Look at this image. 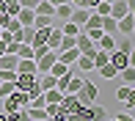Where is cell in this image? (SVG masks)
I'll return each instance as SVG.
<instances>
[{
  "mask_svg": "<svg viewBox=\"0 0 135 121\" xmlns=\"http://www.w3.org/2000/svg\"><path fill=\"white\" fill-rule=\"evenodd\" d=\"M0 121H6V113H0Z\"/></svg>",
  "mask_w": 135,
  "mask_h": 121,
  "instance_id": "41",
  "label": "cell"
},
{
  "mask_svg": "<svg viewBox=\"0 0 135 121\" xmlns=\"http://www.w3.org/2000/svg\"><path fill=\"white\" fill-rule=\"evenodd\" d=\"M85 116H88V121H108V113H105V107L102 105H91V107H85Z\"/></svg>",
  "mask_w": 135,
  "mask_h": 121,
  "instance_id": "9",
  "label": "cell"
},
{
  "mask_svg": "<svg viewBox=\"0 0 135 121\" xmlns=\"http://www.w3.org/2000/svg\"><path fill=\"white\" fill-rule=\"evenodd\" d=\"M39 0H20V8H36Z\"/></svg>",
  "mask_w": 135,
  "mask_h": 121,
  "instance_id": "36",
  "label": "cell"
},
{
  "mask_svg": "<svg viewBox=\"0 0 135 121\" xmlns=\"http://www.w3.org/2000/svg\"><path fill=\"white\" fill-rule=\"evenodd\" d=\"M108 63L113 66L116 72H121V69H127V66H132V58L124 55V52H119V50H113V52H108Z\"/></svg>",
  "mask_w": 135,
  "mask_h": 121,
  "instance_id": "5",
  "label": "cell"
},
{
  "mask_svg": "<svg viewBox=\"0 0 135 121\" xmlns=\"http://www.w3.org/2000/svg\"><path fill=\"white\" fill-rule=\"evenodd\" d=\"M75 47V36H61V44H58V52L61 50H72Z\"/></svg>",
  "mask_w": 135,
  "mask_h": 121,
  "instance_id": "32",
  "label": "cell"
},
{
  "mask_svg": "<svg viewBox=\"0 0 135 121\" xmlns=\"http://www.w3.org/2000/svg\"><path fill=\"white\" fill-rule=\"evenodd\" d=\"M61 99H64V94H61L58 88L44 91V105H61Z\"/></svg>",
  "mask_w": 135,
  "mask_h": 121,
  "instance_id": "20",
  "label": "cell"
},
{
  "mask_svg": "<svg viewBox=\"0 0 135 121\" xmlns=\"http://www.w3.org/2000/svg\"><path fill=\"white\" fill-rule=\"evenodd\" d=\"M0 6L8 17H17V11H20V0H0Z\"/></svg>",
  "mask_w": 135,
  "mask_h": 121,
  "instance_id": "23",
  "label": "cell"
},
{
  "mask_svg": "<svg viewBox=\"0 0 135 121\" xmlns=\"http://www.w3.org/2000/svg\"><path fill=\"white\" fill-rule=\"evenodd\" d=\"M105 63H108V52L97 50V52H94V69H99V66H105Z\"/></svg>",
  "mask_w": 135,
  "mask_h": 121,
  "instance_id": "31",
  "label": "cell"
},
{
  "mask_svg": "<svg viewBox=\"0 0 135 121\" xmlns=\"http://www.w3.org/2000/svg\"><path fill=\"white\" fill-rule=\"evenodd\" d=\"M50 6H64V3H69V0H47Z\"/></svg>",
  "mask_w": 135,
  "mask_h": 121,
  "instance_id": "40",
  "label": "cell"
},
{
  "mask_svg": "<svg viewBox=\"0 0 135 121\" xmlns=\"http://www.w3.org/2000/svg\"><path fill=\"white\" fill-rule=\"evenodd\" d=\"M61 36H64V33H61V28H50V36H47V41H44V44H47V50H58Z\"/></svg>",
  "mask_w": 135,
  "mask_h": 121,
  "instance_id": "16",
  "label": "cell"
},
{
  "mask_svg": "<svg viewBox=\"0 0 135 121\" xmlns=\"http://www.w3.org/2000/svg\"><path fill=\"white\" fill-rule=\"evenodd\" d=\"M132 30H135V14L127 11L121 19H116V36H132Z\"/></svg>",
  "mask_w": 135,
  "mask_h": 121,
  "instance_id": "3",
  "label": "cell"
},
{
  "mask_svg": "<svg viewBox=\"0 0 135 121\" xmlns=\"http://www.w3.org/2000/svg\"><path fill=\"white\" fill-rule=\"evenodd\" d=\"M69 72H72V66H66V63H61V60H55V63H52V69H50V74L55 77V80H58V77L69 74Z\"/></svg>",
  "mask_w": 135,
  "mask_h": 121,
  "instance_id": "19",
  "label": "cell"
},
{
  "mask_svg": "<svg viewBox=\"0 0 135 121\" xmlns=\"http://www.w3.org/2000/svg\"><path fill=\"white\" fill-rule=\"evenodd\" d=\"M14 55H17V58H30V60H33V47H30V44H22V41H20Z\"/></svg>",
  "mask_w": 135,
  "mask_h": 121,
  "instance_id": "25",
  "label": "cell"
},
{
  "mask_svg": "<svg viewBox=\"0 0 135 121\" xmlns=\"http://www.w3.org/2000/svg\"><path fill=\"white\" fill-rule=\"evenodd\" d=\"M33 11H36L39 17H52V14H55V6H50L47 0H39V6H36Z\"/></svg>",
  "mask_w": 135,
  "mask_h": 121,
  "instance_id": "21",
  "label": "cell"
},
{
  "mask_svg": "<svg viewBox=\"0 0 135 121\" xmlns=\"http://www.w3.org/2000/svg\"><path fill=\"white\" fill-rule=\"evenodd\" d=\"M75 63L80 66L83 72H91V69H94V58H91V55H80V58L75 60Z\"/></svg>",
  "mask_w": 135,
  "mask_h": 121,
  "instance_id": "27",
  "label": "cell"
},
{
  "mask_svg": "<svg viewBox=\"0 0 135 121\" xmlns=\"http://www.w3.org/2000/svg\"><path fill=\"white\" fill-rule=\"evenodd\" d=\"M77 110H80V102H77V96H75V94H64V99H61V113L69 118V116H75Z\"/></svg>",
  "mask_w": 135,
  "mask_h": 121,
  "instance_id": "6",
  "label": "cell"
},
{
  "mask_svg": "<svg viewBox=\"0 0 135 121\" xmlns=\"http://www.w3.org/2000/svg\"><path fill=\"white\" fill-rule=\"evenodd\" d=\"M17 44H20V41H8V44H6V52H11V55H14V52H17Z\"/></svg>",
  "mask_w": 135,
  "mask_h": 121,
  "instance_id": "38",
  "label": "cell"
},
{
  "mask_svg": "<svg viewBox=\"0 0 135 121\" xmlns=\"http://www.w3.org/2000/svg\"><path fill=\"white\" fill-rule=\"evenodd\" d=\"M39 80V74H17V80H14V88L17 91H28L33 83Z\"/></svg>",
  "mask_w": 135,
  "mask_h": 121,
  "instance_id": "10",
  "label": "cell"
},
{
  "mask_svg": "<svg viewBox=\"0 0 135 121\" xmlns=\"http://www.w3.org/2000/svg\"><path fill=\"white\" fill-rule=\"evenodd\" d=\"M25 113H28V118H30V121H47V118H50L44 107H33V105H28V107H25Z\"/></svg>",
  "mask_w": 135,
  "mask_h": 121,
  "instance_id": "15",
  "label": "cell"
},
{
  "mask_svg": "<svg viewBox=\"0 0 135 121\" xmlns=\"http://www.w3.org/2000/svg\"><path fill=\"white\" fill-rule=\"evenodd\" d=\"M94 14H99V17H108V14H110V3H102V0H99V6L94 8Z\"/></svg>",
  "mask_w": 135,
  "mask_h": 121,
  "instance_id": "34",
  "label": "cell"
},
{
  "mask_svg": "<svg viewBox=\"0 0 135 121\" xmlns=\"http://www.w3.org/2000/svg\"><path fill=\"white\" fill-rule=\"evenodd\" d=\"M58 60V50H50V52H44L39 60H36V74H50V69H52V63Z\"/></svg>",
  "mask_w": 135,
  "mask_h": 121,
  "instance_id": "4",
  "label": "cell"
},
{
  "mask_svg": "<svg viewBox=\"0 0 135 121\" xmlns=\"http://www.w3.org/2000/svg\"><path fill=\"white\" fill-rule=\"evenodd\" d=\"M61 33H64V36H77L80 28H77L75 22H64V25H61Z\"/></svg>",
  "mask_w": 135,
  "mask_h": 121,
  "instance_id": "30",
  "label": "cell"
},
{
  "mask_svg": "<svg viewBox=\"0 0 135 121\" xmlns=\"http://www.w3.org/2000/svg\"><path fill=\"white\" fill-rule=\"evenodd\" d=\"M102 33L105 36H116V19L113 17H102Z\"/></svg>",
  "mask_w": 135,
  "mask_h": 121,
  "instance_id": "24",
  "label": "cell"
},
{
  "mask_svg": "<svg viewBox=\"0 0 135 121\" xmlns=\"http://www.w3.org/2000/svg\"><path fill=\"white\" fill-rule=\"evenodd\" d=\"M17 74H36V60L20 58V60H17Z\"/></svg>",
  "mask_w": 135,
  "mask_h": 121,
  "instance_id": "11",
  "label": "cell"
},
{
  "mask_svg": "<svg viewBox=\"0 0 135 121\" xmlns=\"http://www.w3.org/2000/svg\"><path fill=\"white\" fill-rule=\"evenodd\" d=\"M17 55H11V52H3L0 55V69H6V72H17Z\"/></svg>",
  "mask_w": 135,
  "mask_h": 121,
  "instance_id": "14",
  "label": "cell"
},
{
  "mask_svg": "<svg viewBox=\"0 0 135 121\" xmlns=\"http://www.w3.org/2000/svg\"><path fill=\"white\" fill-rule=\"evenodd\" d=\"M11 91H14V83H0V99H6Z\"/></svg>",
  "mask_w": 135,
  "mask_h": 121,
  "instance_id": "35",
  "label": "cell"
},
{
  "mask_svg": "<svg viewBox=\"0 0 135 121\" xmlns=\"http://www.w3.org/2000/svg\"><path fill=\"white\" fill-rule=\"evenodd\" d=\"M33 28H52V17H33Z\"/></svg>",
  "mask_w": 135,
  "mask_h": 121,
  "instance_id": "29",
  "label": "cell"
},
{
  "mask_svg": "<svg viewBox=\"0 0 135 121\" xmlns=\"http://www.w3.org/2000/svg\"><path fill=\"white\" fill-rule=\"evenodd\" d=\"M17 80V72H6V69H0V83H14Z\"/></svg>",
  "mask_w": 135,
  "mask_h": 121,
  "instance_id": "33",
  "label": "cell"
},
{
  "mask_svg": "<svg viewBox=\"0 0 135 121\" xmlns=\"http://www.w3.org/2000/svg\"><path fill=\"white\" fill-rule=\"evenodd\" d=\"M28 102H30V96L25 94V91H17L14 88L3 99V113H17V110H22V107H28Z\"/></svg>",
  "mask_w": 135,
  "mask_h": 121,
  "instance_id": "1",
  "label": "cell"
},
{
  "mask_svg": "<svg viewBox=\"0 0 135 121\" xmlns=\"http://www.w3.org/2000/svg\"><path fill=\"white\" fill-rule=\"evenodd\" d=\"M55 83H58V80H55L52 74H39V88H41V94H44V91H52Z\"/></svg>",
  "mask_w": 135,
  "mask_h": 121,
  "instance_id": "18",
  "label": "cell"
},
{
  "mask_svg": "<svg viewBox=\"0 0 135 121\" xmlns=\"http://www.w3.org/2000/svg\"><path fill=\"white\" fill-rule=\"evenodd\" d=\"M77 102H80V107H91L97 102V96H99V88H97V83H91V80H83V85L80 91H77Z\"/></svg>",
  "mask_w": 135,
  "mask_h": 121,
  "instance_id": "2",
  "label": "cell"
},
{
  "mask_svg": "<svg viewBox=\"0 0 135 121\" xmlns=\"http://www.w3.org/2000/svg\"><path fill=\"white\" fill-rule=\"evenodd\" d=\"M33 36H36V28H33V25H28V28H22L20 41H22V44H33Z\"/></svg>",
  "mask_w": 135,
  "mask_h": 121,
  "instance_id": "26",
  "label": "cell"
},
{
  "mask_svg": "<svg viewBox=\"0 0 135 121\" xmlns=\"http://www.w3.org/2000/svg\"><path fill=\"white\" fill-rule=\"evenodd\" d=\"M88 17H91V11H88V8H83V6H77V8H72L69 22H75V25L83 30V25H85V19H88Z\"/></svg>",
  "mask_w": 135,
  "mask_h": 121,
  "instance_id": "7",
  "label": "cell"
},
{
  "mask_svg": "<svg viewBox=\"0 0 135 121\" xmlns=\"http://www.w3.org/2000/svg\"><path fill=\"white\" fill-rule=\"evenodd\" d=\"M97 6H99V0H85V8H88V11H94Z\"/></svg>",
  "mask_w": 135,
  "mask_h": 121,
  "instance_id": "39",
  "label": "cell"
},
{
  "mask_svg": "<svg viewBox=\"0 0 135 121\" xmlns=\"http://www.w3.org/2000/svg\"><path fill=\"white\" fill-rule=\"evenodd\" d=\"M97 72H99V74L105 77V80H116V74H119V72H116V69H113V66H110V63L99 66V69H97Z\"/></svg>",
  "mask_w": 135,
  "mask_h": 121,
  "instance_id": "28",
  "label": "cell"
},
{
  "mask_svg": "<svg viewBox=\"0 0 135 121\" xmlns=\"http://www.w3.org/2000/svg\"><path fill=\"white\" fill-rule=\"evenodd\" d=\"M132 47H135L132 36H116V50H119V52H124V55L132 58Z\"/></svg>",
  "mask_w": 135,
  "mask_h": 121,
  "instance_id": "8",
  "label": "cell"
},
{
  "mask_svg": "<svg viewBox=\"0 0 135 121\" xmlns=\"http://www.w3.org/2000/svg\"><path fill=\"white\" fill-rule=\"evenodd\" d=\"M77 58H80L77 47H72V50H61V52H58V60H61V63H66V66H72Z\"/></svg>",
  "mask_w": 135,
  "mask_h": 121,
  "instance_id": "13",
  "label": "cell"
},
{
  "mask_svg": "<svg viewBox=\"0 0 135 121\" xmlns=\"http://www.w3.org/2000/svg\"><path fill=\"white\" fill-rule=\"evenodd\" d=\"M33 17H36V11H33V8H20V11H17V17H14V19L20 22L22 28H28V25H33Z\"/></svg>",
  "mask_w": 135,
  "mask_h": 121,
  "instance_id": "12",
  "label": "cell"
},
{
  "mask_svg": "<svg viewBox=\"0 0 135 121\" xmlns=\"http://www.w3.org/2000/svg\"><path fill=\"white\" fill-rule=\"evenodd\" d=\"M97 50H102V52H113V50H116V36H102V39L97 41Z\"/></svg>",
  "mask_w": 135,
  "mask_h": 121,
  "instance_id": "17",
  "label": "cell"
},
{
  "mask_svg": "<svg viewBox=\"0 0 135 121\" xmlns=\"http://www.w3.org/2000/svg\"><path fill=\"white\" fill-rule=\"evenodd\" d=\"M116 80H121V83H127V85H132V83H135V69H132V66L121 69L119 74H116Z\"/></svg>",
  "mask_w": 135,
  "mask_h": 121,
  "instance_id": "22",
  "label": "cell"
},
{
  "mask_svg": "<svg viewBox=\"0 0 135 121\" xmlns=\"http://www.w3.org/2000/svg\"><path fill=\"white\" fill-rule=\"evenodd\" d=\"M113 121H132V113H119Z\"/></svg>",
  "mask_w": 135,
  "mask_h": 121,
  "instance_id": "37",
  "label": "cell"
},
{
  "mask_svg": "<svg viewBox=\"0 0 135 121\" xmlns=\"http://www.w3.org/2000/svg\"><path fill=\"white\" fill-rule=\"evenodd\" d=\"M102 3H113V0H102Z\"/></svg>",
  "mask_w": 135,
  "mask_h": 121,
  "instance_id": "42",
  "label": "cell"
}]
</instances>
